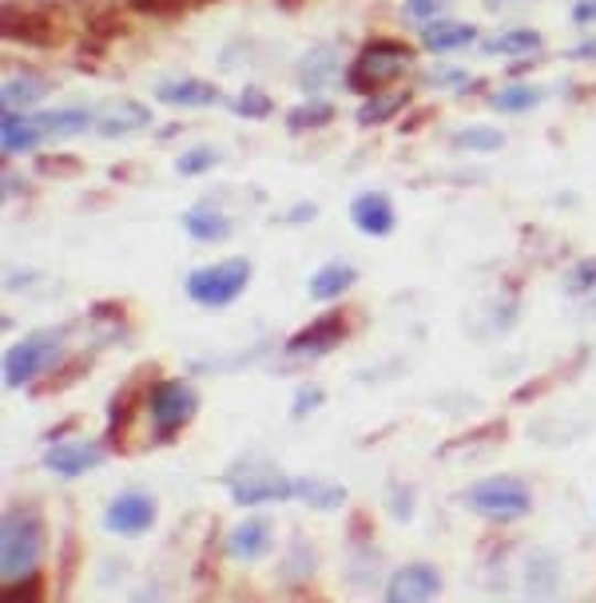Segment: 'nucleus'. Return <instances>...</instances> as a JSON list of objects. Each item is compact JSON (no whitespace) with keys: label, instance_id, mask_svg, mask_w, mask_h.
Here are the masks:
<instances>
[{"label":"nucleus","instance_id":"f257e3e1","mask_svg":"<svg viewBox=\"0 0 596 603\" xmlns=\"http://www.w3.org/2000/svg\"><path fill=\"white\" fill-rule=\"evenodd\" d=\"M44 540H49V532H44L36 508L9 505V513L0 516V575H4V584L36 568V560L44 556Z\"/></svg>","mask_w":596,"mask_h":603},{"label":"nucleus","instance_id":"f03ea898","mask_svg":"<svg viewBox=\"0 0 596 603\" xmlns=\"http://www.w3.org/2000/svg\"><path fill=\"white\" fill-rule=\"evenodd\" d=\"M409 64H414V49L402 44V40H366L354 64H347V84L358 96H377V88H386L390 79L402 76Z\"/></svg>","mask_w":596,"mask_h":603},{"label":"nucleus","instance_id":"7ed1b4c3","mask_svg":"<svg viewBox=\"0 0 596 603\" xmlns=\"http://www.w3.org/2000/svg\"><path fill=\"white\" fill-rule=\"evenodd\" d=\"M466 505L469 513H477L481 520L513 525V520L529 516L533 493H529V485L517 481V476H486V481H477V485L466 488Z\"/></svg>","mask_w":596,"mask_h":603},{"label":"nucleus","instance_id":"20e7f679","mask_svg":"<svg viewBox=\"0 0 596 603\" xmlns=\"http://www.w3.org/2000/svg\"><path fill=\"white\" fill-rule=\"evenodd\" d=\"M195 413H199V394L183 377H168V381H159V386L148 389L151 441H156V445H163V441L183 433Z\"/></svg>","mask_w":596,"mask_h":603},{"label":"nucleus","instance_id":"39448f33","mask_svg":"<svg viewBox=\"0 0 596 603\" xmlns=\"http://www.w3.org/2000/svg\"><path fill=\"white\" fill-rule=\"evenodd\" d=\"M0 29L4 36L17 40V44H29V49H60L68 40V24L56 9L49 4H17V0H4L0 9Z\"/></svg>","mask_w":596,"mask_h":603},{"label":"nucleus","instance_id":"423d86ee","mask_svg":"<svg viewBox=\"0 0 596 603\" xmlns=\"http://www.w3.org/2000/svg\"><path fill=\"white\" fill-rule=\"evenodd\" d=\"M251 282V262L247 258H223V262H211V267H199L188 274L183 290L195 306H207V310H219V306H231Z\"/></svg>","mask_w":596,"mask_h":603},{"label":"nucleus","instance_id":"0eeeda50","mask_svg":"<svg viewBox=\"0 0 596 603\" xmlns=\"http://www.w3.org/2000/svg\"><path fill=\"white\" fill-rule=\"evenodd\" d=\"M56 357H60V330H36V334L9 346V354H4V386L9 389L29 386L32 377L44 374Z\"/></svg>","mask_w":596,"mask_h":603},{"label":"nucleus","instance_id":"6e6552de","mask_svg":"<svg viewBox=\"0 0 596 603\" xmlns=\"http://www.w3.org/2000/svg\"><path fill=\"white\" fill-rule=\"evenodd\" d=\"M223 481H227L231 496H235V505H243V508H255V505H267V500H287V496H295V481H287V476L275 473V469L263 465V461H258V469L251 473V456H243L238 469H231Z\"/></svg>","mask_w":596,"mask_h":603},{"label":"nucleus","instance_id":"1a4fd4ad","mask_svg":"<svg viewBox=\"0 0 596 603\" xmlns=\"http://www.w3.org/2000/svg\"><path fill=\"white\" fill-rule=\"evenodd\" d=\"M354 330V314L350 310H330V314L315 317L310 326H302L295 337L287 342V357H322L330 354L334 346H342Z\"/></svg>","mask_w":596,"mask_h":603},{"label":"nucleus","instance_id":"9d476101","mask_svg":"<svg viewBox=\"0 0 596 603\" xmlns=\"http://www.w3.org/2000/svg\"><path fill=\"white\" fill-rule=\"evenodd\" d=\"M151 525H156V496L139 493V488L119 493L108 505V513H104V528L119 536H139L148 532Z\"/></svg>","mask_w":596,"mask_h":603},{"label":"nucleus","instance_id":"9b49d317","mask_svg":"<svg viewBox=\"0 0 596 603\" xmlns=\"http://www.w3.org/2000/svg\"><path fill=\"white\" fill-rule=\"evenodd\" d=\"M270 545H275V525H270L267 516H247V520H238L227 532V556L238 560V564L263 560L270 552Z\"/></svg>","mask_w":596,"mask_h":603},{"label":"nucleus","instance_id":"f8f14e48","mask_svg":"<svg viewBox=\"0 0 596 603\" xmlns=\"http://www.w3.org/2000/svg\"><path fill=\"white\" fill-rule=\"evenodd\" d=\"M441 592V572L434 564H406L390 575L386 600L390 603H426Z\"/></svg>","mask_w":596,"mask_h":603},{"label":"nucleus","instance_id":"ddd939ff","mask_svg":"<svg viewBox=\"0 0 596 603\" xmlns=\"http://www.w3.org/2000/svg\"><path fill=\"white\" fill-rule=\"evenodd\" d=\"M44 465L56 476H64V481H76V476L104 465V449L96 441H60V445H52L44 453Z\"/></svg>","mask_w":596,"mask_h":603},{"label":"nucleus","instance_id":"4468645a","mask_svg":"<svg viewBox=\"0 0 596 603\" xmlns=\"http://www.w3.org/2000/svg\"><path fill=\"white\" fill-rule=\"evenodd\" d=\"M139 381H143V374L128 377L108 401V437L116 445H124V437L131 433L136 417L143 413V394H148V386H139Z\"/></svg>","mask_w":596,"mask_h":603},{"label":"nucleus","instance_id":"2eb2a0df","mask_svg":"<svg viewBox=\"0 0 596 603\" xmlns=\"http://www.w3.org/2000/svg\"><path fill=\"white\" fill-rule=\"evenodd\" d=\"M148 123H151V111L143 108V104H136V99H116V104L96 111V131L104 139H124L131 136V131L148 128Z\"/></svg>","mask_w":596,"mask_h":603},{"label":"nucleus","instance_id":"dca6fc26","mask_svg":"<svg viewBox=\"0 0 596 603\" xmlns=\"http://www.w3.org/2000/svg\"><path fill=\"white\" fill-rule=\"evenodd\" d=\"M350 218H354V227L362 230V235H390L394 230V203H390L382 191H366V195H358L354 203H350Z\"/></svg>","mask_w":596,"mask_h":603},{"label":"nucleus","instance_id":"f3484780","mask_svg":"<svg viewBox=\"0 0 596 603\" xmlns=\"http://www.w3.org/2000/svg\"><path fill=\"white\" fill-rule=\"evenodd\" d=\"M159 104H175V108H211L219 104V88L207 79H163L156 84Z\"/></svg>","mask_w":596,"mask_h":603},{"label":"nucleus","instance_id":"a211bd4d","mask_svg":"<svg viewBox=\"0 0 596 603\" xmlns=\"http://www.w3.org/2000/svg\"><path fill=\"white\" fill-rule=\"evenodd\" d=\"M338 68H342V60H338L334 44H315L298 60V84H302V91H322L338 76Z\"/></svg>","mask_w":596,"mask_h":603},{"label":"nucleus","instance_id":"6ab92c4d","mask_svg":"<svg viewBox=\"0 0 596 603\" xmlns=\"http://www.w3.org/2000/svg\"><path fill=\"white\" fill-rule=\"evenodd\" d=\"M183 230H188L195 243H227V238L235 235V223L219 207H211V203H199V207L183 211Z\"/></svg>","mask_w":596,"mask_h":603},{"label":"nucleus","instance_id":"aec40b11","mask_svg":"<svg viewBox=\"0 0 596 603\" xmlns=\"http://www.w3.org/2000/svg\"><path fill=\"white\" fill-rule=\"evenodd\" d=\"M354 282H358V270L350 267V262H327V267H318L315 274H310V298H315V302H334V298L347 294Z\"/></svg>","mask_w":596,"mask_h":603},{"label":"nucleus","instance_id":"412c9836","mask_svg":"<svg viewBox=\"0 0 596 603\" xmlns=\"http://www.w3.org/2000/svg\"><path fill=\"white\" fill-rule=\"evenodd\" d=\"M44 139V128L36 119H24L20 111L4 108V128H0V143H4V155H24Z\"/></svg>","mask_w":596,"mask_h":603},{"label":"nucleus","instance_id":"4be33fe9","mask_svg":"<svg viewBox=\"0 0 596 603\" xmlns=\"http://www.w3.org/2000/svg\"><path fill=\"white\" fill-rule=\"evenodd\" d=\"M295 496L307 508H315V513H330V508L347 505V488L330 485V481H318V476H302V481H295Z\"/></svg>","mask_w":596,"mask_h":603},{"label":"nucleus","instance_id":"5701e85b","mask_svg":"<svg viewBox=\"0 0 596 603\" xmlns=\"http://www.w3.org/2000/svg\"><path fill=\"white\" fill-rule=\"evenodd\" d=\"M477 40V29L473 24H441V20H429L426 32H422V44L429 52H457L473 44Z\"/></svg>","mask_w":596,"mask_h":603},{"label":"nucleus","instance_id":"b1692460","mask_svg":"<svg viewBox=\"0 0 596 603\" xmlns=\"http://www.w3.org/2000/svg\"><path fill=\"white\" fill-rule=\"evenodd\" d=\"M36 123L44 128V136H79V131L96 128V111L88 108H56L36 116Z\"/></svg>","mask_w":596,"mask_h":603},{"label":"nucleus","instance_id":"393cba45","mask_svg":"<svg viewBox=\"0 0 596 603\" xmlns=\"http://www.w3.org/2000/svg\"><path fill=\"white\" fill-rule=\"evenodd\" d=\"M541 49V32L536 29H509L501 36L481 40V52L486 56H529V52Z\"/></svg>","mask_w":596,"mask_h":603},{"label":"nucleus","instance_id":"a878e982","mask_svg":"<svg viewBox=\"0 0 596 603\" xmlns=\"http://www.w3.org/2000/svg\"><path fill=\"white\" fill-rule=\"evenodd\" d=\"M541 99H545V88H533V84H513V88L493 91L489 104H493V111H501V116H521V111H533Z\"/></svg>","mask_w":596,"mask_h":603},{"label":"nucleus","instance_id":"bb28decb","mask_svg":"<svg viewBox=\"0 0 596 603\" xmlns=\"http://www.w3.org/2000/svg\"><path fill=\"white\" fill-rule=\"evenodd\" d=\"M406 104H409L406 91H397V96H366V104L354 111V123L358 128H377V123L394 119L397 111L406 108Z\"/></svg>","mask_w":596,"mask_h":603},{"label":"nucleus","instance_id":"cd10ccee","mask_svg":"<svg viewBox=\"0 0 596 603\" xmlns=\"http://www.w3.org/2000/svg\"><path fill=\"white\" fill-rule=\"evenodd\" d=\"M49 96V84L40 76H17V79H4V108L9 111H24L32 104Z\"/></svg>","mask_w":596,"mask_h":603},{"label":"nucleus","instance_id":"c85d7f7f","mask_svg":"<svg viewBox=\"0 0 596 603\" xmlns=\"http://www.w3.org/2000/svg\"><path fill=\"white\" fill-rule=\"evenodd\" d=\"M330 119H334V104H327V99H310V104L290 111L287 128L290 131H315V128H327Z\"/></svg>","mask_w":596,"mask_h":603},{"label":"nucleus","instance_id":"c756f323","mask_svg":"<svg viewBox=\"0 0 596 603\" xmlns=\"http://www.w3.org/2000/svg\"><path fill=\"white\" fill-rule=\"evenodd\" d=\"M501 143H505V136L497 128H466L454 136V148L461 151H497Z\"/></svg>","mask_w":596,"mask_h":603},{"label":"nucleus","instance_id":"7c9ffc66","mask_svg":"<svg viewBox=\"0 0 596 603\" xmlns=\"http://www.w3.org/2000/svg\"><path fill=\"white\" fill-rule=\"evenodd\" d=\"M131 12H143V17H156V20H175L191 9V0H128Z\"/></svg>","mask_w":596,"mask_h":603},{"label":"nucleus","instance_id":"2f4dec72","mask_svg":"<svg viewBox=\"0 0 596 603\" xmlns=\"http://www.w3.org/2000/svg\"><path fill=\"white\" fill-rule=\"evenodd\" d=\"M219 163V151L215 148H191L175 159V171L179 175H203Z\"/></svg>","mask_w":596,"mask_h":603},{"label":"nucleus","instance_id":"473e14b6","mask_svg":"<svg viewBox=\"0 0 596 603\" xmlns=\"http://www.w3.org/2000/svg\"><path fill=\"white\" fill-rule=\"evenodd\" d=\"M231 108H235L243 119H263V116H270V108H275V104H270L267 91L247 88V91H243V96H238V99H231Z\"/></svg>","mask_w":596,"mask_h":603},{"label":"nucleus","instance_id":"72a5a7b5","mask_svg":"<svg viewBox=\"0 0 596 603\" xmlns=\"http://www.w3.org/2000/svg\"><path fill=\"white\" fill-rule=\"evenodd\" d=\"M36 171L44 179H76L79 171H84V163H79L76 155H44L36 159Z\"/></svg>","mask_w":596,"mask_h":603},{"label":"nucleus","instance_id":"f704fd0d","mask_svg":"<svg viewBox=\"0 0 596 603\" xmlns=\"http://www.w3.org/2000/svg\"><path fill=\"white\" fill-rule=\"evenodd\" d=\"M565 290L568 294H588V290H596V258H585V262H576V267L568 270Z\"/></svg>","mask_w":596,"mask_h":603},{"label":"nucleus","instance_id":"c9c22d12","mask_svg":"<svg viewBox=\"0 0 596 603\" xmlns=\"http://www.w3.org/2000/svg\"><path fill=\"white\" fill-rule=\"evenodd\" d=\"M446 9H449V0H406V4H402V12H406L409 20H417V24H429V20H437Z\"/></svg>","mask_w":596,"mask_h":603},{"label":"nucleus","instance_id":"e433bc0d","mask_svg":"<svg viewBox=\"0 0 596 603\" xmlns=\"http://www.w3.org/2000/svg\"><path fill=\"white\" fill-rule=\"evenodd\" d=\"M9 595L12 600H40V595H44V580H40V572H29V575H20V580H12Z\"/></svg>","mask_w":596,"mask_h":603},{"label":"nucleus","instance_id":"4c0bfd02","mask_svg":"<svg viewBox=\"0 0 596 603\" xmlns=\"http://www.w3.org/2000/svg\"><path fill=\"white\" fill-rule=\"evenodd\" d=\"M322 406V389H315V386H307V389H298L295 394V401H290V417H307V413H315V409Z\"/></svg>","mask_w":596,"mask_h":603},{"label":"nucleus","instance_id":"58836bf2","mask_svg":"<svg viewBox=\"0 0 596 603\" xmlns=\"http://www.w3.org/2000/svg\"><path fill=\"white\" fill-rule=\"evenodd\" d=\"M315 215H318L315 203H298V207H290V211H287V223H290V227H307V223H310Z\"/></svg>","mask_w":596,"mask_h":603},{"label":"nucleus","instance_id":"ea45409f","mask_svg":"<svg viewBox=\"0 0 596 603\" xmlns=\"http://www.w3.org/2000/svg\"><path fill=\"white\" fill-rule=\"evenodd\" d=\"M573 20H576V24H596V0H576V4H573Z\"/></svg>","mask_w":596,"mask_h":603},{"label":"nucleus","instance_id":"a19ab883","mask_svg":"<svg viewBox=\"0 0 596 603\" xmlns=\"http://www.w3.org/2000/svg\"><path fill=\"white\" fill-rule=\"evenodd\" d=\"M429 84H457V88H461V84H469V76L466 72H434V76H426Z\"/></svg>","mask_w":596,"mask_h":603},{"label":"nucleus","instance_id":"79ce46f5","mask_svg":"<svg viewBox=\"0 0 596 603\" xmlns=\"http://www.w3.org/2000/svg\"><path fill=\"white\" fill-rule=\"evenodd\" d=\"M568 56H573V60H596V40H585V44L568 49Z\"/></svg>","mask_w":596,"mask_h":603},{"label":"nucleus","instance_id":"37998d69","mask_svg":"<svg viewBox=\"0 0 596 603\" xmlns=\"http://www.w3.org/2000/svg\"><path fill=\"white\" fill-rule=\"evenodd\" d=\"M513 4H529V0H489L486 9H489V12H509Z\"/></svg>","mask_w":596,"mask_h":603},{"label":"nucleus","instance_id":"c03bdc74","mask_svg":"<svg viewBox=\"0 0 596 603\" xmlns=\"http://www.w3.org/2000/svg\"><path fill=\"white\" fill-rule=\"evenodd\" d=\"M278 4H283V9L290 12V9H298V4H307V0H278Z\"/></svg>","mask_w":596,"mask_h":603},{"label":"nucleus","instance_id":"a18cd8bd","mask_svg":"<svg viewBox=\"0 0 596 603\" xmlns=\"http://www.w3.org/2000/svg\"><path fill=\"white\" fill-rule=\"evenodd\" d=\"M195 4H215V0H191V9H195Z\"/></svg>","mask_w":596,"mask_h":603}]
</instances>
